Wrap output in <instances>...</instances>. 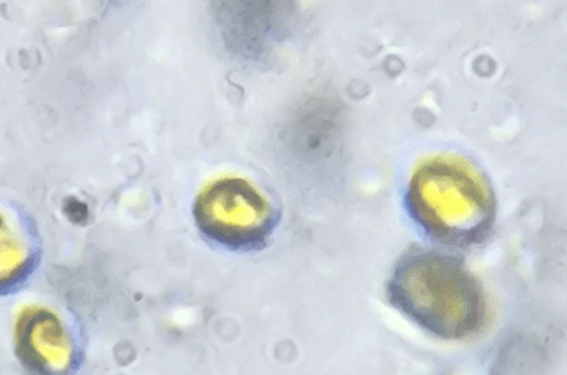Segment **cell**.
Listing matches in <instances>:
<instances>
[{
  "label": "cell",
  "instance_id": "cell-4",
  "mask_svg": "<svg viewBox=\"0 0 567 375\" xmlns=\"http://www.w3.org/2000/svg\"><path fill=\"white\" fill-rule=\"evenodd\" d=\"M13 351L27 375H79L86 353L74 322L43 304L18 313Z\"/></svg>",
  "mask_w": 567,
  "mask_h": 375
},
{
  "label": "cell",
  "instance_id": "cell-1",
  "mask_svg": "<svg viewBox=\"0 0 567 375\" xmlns=\"http://www.w3.org/2000/svg\"><path fill=\"white\" fill-rule=\"evenodd\" d=\"M385 294L389 303L433 337L461 342L486 325L482 282L460 256L411 247L394 263Z\"/></svg>",
  "mask_w": 567,
  "mask_h": 375
},
{
  "label": "cell",
  "instance_id": "cell-2",
  "mask_svg": "<svg viewBox=\"0 0 567 375\" xmlns=\"http://www.w3.org/2000/svg\"><path fill=\"white\" fill-rule=\"evenodd\" d=\"M405 207L430 241L451 250L483 244L496 222L491 185L476 167L454 154L419 163L408 183Z\"/></svg>",
  "mask_w": 567,
  "mask_h": 375
},
{
  "label": "cell",
  "instance_id": "cell-3",
  "mask_svg": "<svg viewBox=\"0 0 567 375\" xmlns=\"http://www.w3.org/2000/svg\"><path fill=\"white\" fill-rule=\"evenodd\" d=\"M193 216L204 240L241 254L264 250L281 222L279 207L241 176L207 184L195 197Z\"/></svg>",
  "mask_w": 567,
  "mask_h": 375
},
{
  "label": "cell",
  "instance_id": "cell-5",
  "mask_svg": "<svg viewBox=\"0 0 567 375\" xmlns=\"http://www.w3.org/2000/svg\"><path fill=\"white\" fill-rule=\"evenodd\" d=\"M42 262V240L25 215L0 210V298L24 289Z\"/></svg>",
  "mask_w": 567,
  "mask_h": 375
}]
</instances>
